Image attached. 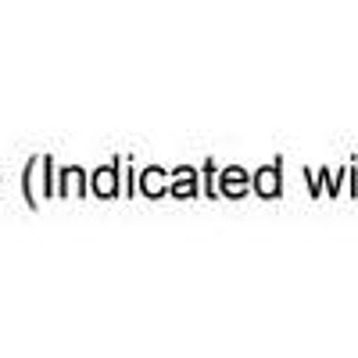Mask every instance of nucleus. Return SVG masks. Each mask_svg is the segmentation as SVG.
I'll return each instance as SVG.
<instances>
[{
	"label": "nucleus",
	"instance_id": "obj_2",
	"mask_svg": "<svg viewBox=\"0 0 358 358\" xmlns=\"http://www.w3.org/2000/svg\"><path fill=\"white\" fill-rule=\"evenodd\" d=\"M226 190H229V194H241V190H244V176L236 172V169L226 172Z\"/></svg>",
	"mask_w": 358,
	"mask_h": 358
},
{
	"label": "nucleus",
	"instance_id": "obj_3",
	"mask_svg": "<svg viewBox=\"0 0 358 358\" xmlns=\"http://www.w3.org/2000/svg\"><path fill=\"white\" fill-rule=\"evenodd\" d=\"M258 187L273 194V190H276V176H273V172H268V176H262V179H258Z\"/></svg>",
	"mask_w": 358,
	"mask_h": 358
},
{
	"label": "nucleus",
	"instance_id": "obj_1",
	"mask_svg": "<svg viewBox=\"0 0 358 358\" xmlns=\"http://www.w3.org/2000/svg\"><path fill=\"white\" fill-rule=\"evenodd\" d=\"M94 187H97V194L111 197V194H115V172H111V169H101L97 179H94Z\"/></svg>",
	"mask_w": 358,
	"mask_h": 358
}]
</instances>
